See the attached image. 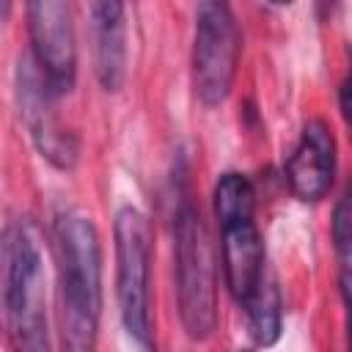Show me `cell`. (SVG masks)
I'll return each instance as SVG.
<instances>
[{
	"label": "cell",
	"instance_id": "6da1fadb",
	"mask_svg": "<svg viewBox=\"0 0 352 352\" xmlns=\"http://www.w3.org/2000/svg\"><path fill=\"white\" fill-rule=\"evenodd\" d=\"M60 344L63 352H96L102 316V250L94 220L69 209L55 217Z\"/></svg>",
	"mask_w": 352,
	"mask_h": 352
},
{
	"label": "cell",
	"instance_id": "7a4b0ae2",
	"mask_svg": "<svg viewBox=\"0 0 352 352\" xmlns=\"http://www.w3.org/2000/svg\"><path fill=\"white\" fill-rule=\"evenodd\" d=\"M6 336L14 352H50L47 294L38 236L30 223L19 220L6 234Z\"/></svg>",
	"mask_w": 352,
	"mask_h": 352
},
{
	"label": "cell",
	"instance_id": "3957f363",
	"mask_svg": "<svg viewBox=\"0 0 352 352\" xmlns=\"http://www.w3.org/2000/svg\"><path fill=\"white\" fill-rule=\"evenodd\" d=\"M173 272L179 316L192 341L212 338L217 327V283L209 231L192 204H182L173 217Z\"/></svg>",
	"mask_w": 352,
	"mask_h": 352
},
{
	"label": "cell",
	"instance_id": "277c9868",
	"mask_svg": "<svg viewBox=\"0 0 352 352\" xmlns=\"http://www.w3.org/2000/svg\"><path fill=\"white\" fill-rule=\"evenodd\" d=\"M116 292L118 311L126 333L143 346L151 349V226L146 214L135 206H121L116 214Z\"/></svg>",
	"mask_w": 352,
	"mask_h": 352
},
{
	"label": "cell",
	"instance_id": "5b68a950",
	"mask_svg": "<svg viewBox=\"0 0 352 352\" xmlns=\"http://www.w3.org/2000/svg\"><path fill=\"white\" fill-rule=\"evenodd\" d=\"M242 36L226 3H198L192 38V88L206 107H217L231 94Z\"/></svg>",
	"mask_w": 352,
	"mask_h": 352
},
{
	"label": "cell",
	"instance_id": "8992f818",
	"mask_svg": "<svg viewBox=\"0 0 352 352\" xmlns=\"http://www.w3.org/2000/svg\"><path fill=\"white\" fill-rule=\"evenodd\" d=\"M28 33L33 63L60 96L69 94L77 77V44L72 28V8L60 0L28 3Z\"/></svg>",
	"mask_w": 352,
	"mask_h": 352
},
{
	"label": "cell",
	"instance_id": "52a82bcc",
	"mask_svg": "<svg viewBox=\"0 0 352 352\" xmlns=\"http://www.w3.org/2000/svg\"><path fill=\"white\" fill-rule=\"evenodd\" d=\"M16 96H19V113L25 118V126L41 151L55 168L69 170L77 162V140L69 129L60 126L55 113L58 94L50 88L44 74L33 60H19L16 72Z\"/></svg>",
	"mask_w": 352,
	"mask_h": 352
},
{
	"label": "cell",
	"instance_id": "ba28073f",
	"mask_svg": "<svg viewBox=\"0 0 352 352\" xmlns=\"http://www.w3.org/2000/svg\"><path fill=\"white\" fill-rule=\"evenodd\" d=\"M336 173V138L330 126L319 118L308 121L300 140L286 160V182L300 201H319Z\"/></svg>",
	"mask_w": 352,
	"mask_h": 352
},
{
	"label": "cell",
	"instance_id": "9c48e42d",
	"mask_svg": "<svg viewBox=\"0 0 352 352\" xmlns=\"http://www.w3.org/2000/svg\"><path fill=\"white\" fill-rule=\"evenodd\" d=\"M94 25V66L104 91H118L126 80V19L124 3L104 0L91 8Z\"/></svg>",
	"mask_w": 352,
	"mask_h": 352
},
{
	"label": "cell",
	"instance_id": "30bf717a",
	"mask_svg": "<svg viewBox=\"0 0 352 352\" xmlns=\"http://www.w3.org/2000/svg\"><path fill=\"white\" fill-rule=\"evenodd\" d=\"M223 275L231 297L242 305L267 275L264 242L256 223L223 228Z\"/></svg>",
	"mask_w": 352,
	"mask_h": 352
},
{
	"label": "cell",
	"instance_id": "8fae6325",
	"mask_svg": "<svg viewBox=\"0 0 352 352\" xmlns=\"http://www.w3.org/2000/svg\"><path fill=\"white\" fill-rule=\"evenodd\" d=\"M245 316H248V330L258 346H272L280 336L283 324V305H280V292L275 278L267 272L256 292L242 302Z\"/></svg>",
	"mask_w": 352,
	"mask_h": 352
},
{
	"label": "cell",
	"instance_id": "7c38bea8",
	"mask_svg": "<svg viewBox=\"0 0 352 352\" xmlns=\"http://www.w3.org/2000/svg\"><path fill=\"white\" fill-rule=\"evenodd\" d=\"M214 217L223 228H234L242 223H253L256 212V190L245 173H223L214 184Z\"/></svg>",
	"mask_w": 352,
	"mask_h": 352
},
{
	"label": "cell",
	"instance_id": "4fadbf2b",
	"mask_svg": "<svg viewBox=\"0 0 352 352\" xmlns=\"http://www.w3.org/2000/svg\"><path fill=\"white\" fill-rule=\"evenodd\" d=\"M333 242L344 258L352 256V182L341 192L336 212H333Z\"/></svg>",
	"mask_w": 352,
	"mask_h": 352
},
{
	"label": "cell",
	"instance_id": "5bb4252c",
	"mask_svg": "<svg viewBox=\"0 0 352 352\" xmlns=\"http://www.w3.org/2000/svg\"><path fill=\"white\" fill-rule=\"evenodd\" d=\"M338 104H341V116H344V124L352 135V63H349V72L338 88Z\"/></svg>",
	"mask_w": 352,
	"mask_h": 352
},
{
	"label": "cell",
	"instance_id": "9a60e30c",
	"mask_svg": "<svg viewBox=\"0 0 352 352\" xmlns=\"http://www.w3.org/2000/svg\"><path fill=\"white\" fill-rule=\"evenodd\" d=\"M341 297L346 308V336H349V352H352V270L344 267L341 272Z\"/></svg>",
	"mask_w": 352,
	"mask_h": 352
},
{
	"label": "cell",
	"instance_id": "2e32d148",
	"mask_svg": "<svg viewBox=\"0 0 352 352\" xmlns=\"http://www.w3.org/2000/svg\"><path fill=\"white\" fill-rule=\"evenodd\" d=\"M239 352H250V349H239Z\"/></svg>",
	"mask_w": 352,
	"mask_h": 352
}]
</instances>
